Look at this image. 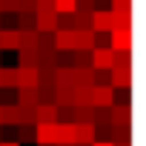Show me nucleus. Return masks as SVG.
<instances>
[{
  "label": "nucleus",
  "mask_w": 146,
  "mask_h": 146,
  "mask_svg": "<svg viewBox=\"0 0 146 146\" xmlns=\"http://www.w3.org/2000/svg\"><path fill=\"white\" fill-rule=\"evenodd\" d=\"M92 106L95 109H112L115 106V89L112 86H92Z\"/></svg>",
  "instance_id": "nucleus-4"
},
{
  "label": "nucleus",
  "mask_w": 146,
  "mask_h": 146,
  "mask_svg": "<svg viewBox=\"0 0 146 146\" xmlns=\"http://www.w3.org/2000/svg\"><path fill=\"white\" fill-rule=\"evenodd\" d=\"M17 89H37V69H17Z\"/></svg>",
  "instance_id": "nucleus-13"
},
{
  "label": "nucleus",
  "mask_w": 146,
  "mask_h": 146,
  "mask_svg": "<svg viewBox=\"0 0 146 146\" xmlns=\"http://www.w3.org/2000/svg\"><path fill=\"white\" fill-rule=\"evenodd\" d=\"M92 32H95V35H109V32H112V12H109V9L92 12Z\"/></svg>",
  "instance_id": "nucleus-5"
},
{
  "label": "nucleus",
  "mask_w": 146,
  "mask_h": 146,
  "mask_svg": "<svg viewBox=\"0 0 146 146\" xmlns=\"http://www.w3.org/2000/svg\"><path fill=\"white\" fill-rule=\"evenodd\" d=\"M17 32H37V29H35V15L20 12V17H17Z\"/></svg>",
  "instance_id": "nucleus-19"
},
{
  "label": "nucleus",
  "mask_w": 146,
  "mask_h": 146,
  "mask_svg": "<svg viewBox=\"0 0 146 146\" xmlns=\"http://www.w3.org/2000/svg\"><path fill=\"white\" fill-rule=\"evenodd\" d=\"M92 143H95V126L75 123V146H92Z\"/></svg>",
  "instance_id": "nucleus-8"
},
{
  "label": "nucleus",
  "mask_w": 146,
  "mask_h": 146,
  "mask_svg": "<svg viewBox=\"0 0 146 146\" xmlns=\"http://www.w3.org/2000/svg\"><path fill=\"white\" fill-rule=\"evenodd\" d=\"M75 12H80V15L98 12V0H75Z\"/></svg>",
  "instance_id": "nucleus-21"
},
{
  "label": "nucleus",
  "mask_w": 146,
  "mask_h": 146,
  "mask_svg": "<svg viewBox=\"0 0 146 146\" xmlns=\"http://www.w3.org/2000/svg\"><path fill=\"white\" fill-rule=\"evenodd\" d=\"M54 146H75V123H54Z\"/></svg>",
  "instance_id": "nucleus-7"
},
{
  "label": "nucleus",
  "mask_w": 146,
  "mask_h": 146,
  "mask_svg": "<svg viewBox=\"0 0 146 146\" xmlns=\"http://www.w3.org/2000/svg\"><path fill=\"white\" fill-rule=\"evenodd\" d=\"M72 69H92V52H72Z\"/></svg>",
  "instance_id": "nucleus-18"
},
{
  "label": "nucleus",
  "mask_w": 146,
  "mask_h": 146,
  "mask_svg": "<svg viewBox=\"0 0 146 146\" xmlns=\"http://www.w3.org/2000/svg\"><path fill=\"white\" fill-rule=\"evenodd\" d=\"M15 103H17L20 109H29V112H35V109H37V89H17V95H15Z\"/></svg>",
  "instance_id": "nucleus-10"
},
{
  "label": "nucleus",
  "mask_w": 146,
  "mask_h": 146,
  "mask_svg": "<svg viewBox=\"0 0 146 146\" xmlns=\"http://www.w3.org/2000/svg\"><path fill=\"white\" fill-rule=\"evenodd\" d=\"M95 69H72V80H75V89H92Z\"/></svg>",
  "instance_id": "nucleus-12"
},
{
  "label": "nucleus",
  "mask_w": 146,
  "mask_h": 146,
  "mask_svg": "<svg viewBox=\"0 0 146 146\" xmlns=\"http://www.w3.org/2000/svg\"><path fill=\"white\" fill-rule=\"evenodd\" d=\"M0 120L9 123V126H20L23 123V109L17 103H9V106H0Z\"/></svg>",
  "instance_id": "nucleus-9"
},
{
  "label": "nucleus",
  "mask_w": 146,
  "mask_h": 146,
  "mask_svg": "<svg viewBox=\"0 0 146 146\" xmlns=\"http://www.w3.org/2000/svg\"><path fill=\"white\" fill-rule=\"evenodd\" d=\"M54 15H75V0H54Z\"/></svg>",
  "instance_id": "nucleus-22"
},
{
  "label": "nucleus",
  "mask_w": 146,
  "mask_h": 146,
  "mask_svg": "<svg viewBox=\"0 0 146 146\" xmlns=\"http://www.w3.org/2000/svg\"><path fill=\"white\" fill-rule=\"evenodd\" d=\"M109 49L112 52H132V29L109 32Z\"/></svg>",
  "instance_id": "nucleus-2"
},
{
  "label": "nucleus",
  "mask_w": 146,
  "mask_h": 146,
  "mask_svg": "<svg viewBox=\"0 0 146 146\" xmlns=\"http://www.w3.org/2000/svg\"><path fill=\"white\" fill-rule=\"evenodd\" d=\"M112 60H115V66H132V52H112Z\"/></svg>",
  "instance_id": "nucleus-24"
},
{
  "label": "nucleus",
  "mask_w": 146,
  "mask_h": 146,
  "mask_svg": "<svg viewBox=\"0 0 146 146\" xmlns=\"http://www.w3.org/2000/svg\"><path fill=\"white\" fill-rule=\"evenodd\" d=\"M109 86L117 89H132V66H115L109 72Z\"/></svg>",
  "instance_id": "nucleus-1"
},
{
  "label": "nucleus",
  "mask_w": 146,
  "mask_h": 146,
  "mask_svg": "<svg viewBox=\"0 0 146 146\" xmlns=\"http://www.w3.org/2000/svg\"><path fill=\"white\" fill-rule=\"evenodd\" d=\"M109 12L117 15V17H129L132 20V0H112V9Z\"/></svg>",
  "instance_id": "nucleus-17"
},
{
  "label": "nucleus",
  "mask_w": 146,
  "mask_h": 146,
  "mask_svg": "<svg viewBox=\"0 0 146 146\" xmlns=\"http://www.w3.org/2000/svg\"><path fill=\"white\" fill-rule=\"evenodd\" d=\"M3 49H9V52L20 49V32L17 29H0V52Z\"/></svg>",
  "instance_id": "nucleus-11"
},
{
  "label": "nucleus",
  "mask_w": 146,
  "mask_h": 146,
  "mask_svg": "<svg viewBox=\"0 0 146 146\" xmlns=\"http://www.w3.org/2000/svg\"><path fill=\"white\" fill-rule=\"evenodd\" d=\"M57 32H75V15H57Z\"/></svg>",
  "instance_id": "nucleus-20"
},
{
  "label": "nucleus",
  "mask_w": 146,
  "mask_h": 146,
  "mask_svg": "<svg viewBox=\"0 0 146 146\" xmlns=\"http://www.w3.org/2000/svg\"><path fill=\"white\" fill-rule=\"evenodd\" d=\"M0 69H3V52H0Z\"/></svg>",
  "instance_id": "nucleus-28"
},
{
  "label": "nucleus",
  "mask_w": 146,
  "mask_h": 146,
  "mask_svg": "<svg viewBox=\"0 0 146 146\" xmlns=\"http://www.w3.org/2000/svg\"><path fill=\"white\" fill-rule=\"evenodd\" d=\"M0 146H17L15 140H0Z\"/></svg>",
  "instance_id": "nucleus-27"
},
{
  "label": "nucleus",
  "mask_w": 146,
  "mask_h": 146,
  "mask_svg": "<svg viewBox=\"0 0 146 146\" xmlns=\"http://www.w3.org/2000/svg\"><path fill=\"white\" fill-rule=\"evenodd\" d=\"M92 146H112V143H109V140H95Z\"/></svg>",
  "instance_id": "nucleus-26"
},
{
  "label": "nucleus",
  "mask_w": 146,
  "mask_h": 146,
  "mask_svg": "<svg viewBox=\"0 0 146 146\" xmlns=\"http://www.w3.org/2000/svg\"><path fill=\"white\" fill-rule=\"evenodd\" d=\"M35 140V126H20V132H17V146H23V143H32Z\"/></svg>",
  "instance_id": "nucleus-23"
},
{
  "label": "nucleus",
  "mask_w": 146,
  "mask_h": 146,
  "mask_svg": "<svg viewBox=\"0 0 146 146\" xmlns=\"http://www.w3.org/2000/svg\"><path fill=\"white\" fill-rule=\"evenodd\" d=\"M0 140H3V132H0Z\"/></svg>",
  "instance_id": "nucleus-29"
},
{
  "label": "nucleus",
  "mask_w": 146,
  "mask_h": 146,
  "mask_svg": "<svg viewBox=\"0 0 146 146\" xmlns=\"http://www.w3.org/2000/svg\"><path fill=\"white\" fill-rule=\"evenodd\" d=\"M115 60H112V49L109 46H98L92 49V69L95 72H112Z\"/></svg>",
  "instance_id": "nucleus-3"
},
{
  "label": "nucleus",
  "mask_w": 146,
  "mask_h": 146,
  "mask_svg": "<svg viewBox=\"0 0 146 146\" xmlns=\"http://www.w3.org/2000/svg\"><path fill=\"white\" fill-rule=\"evenodd\" d=\"M92 83H95V86H109V72H95Z\"/></svg>",
  "instance_id": "nucleus-25"
},
{
  "label": "nucleus",
  "mask_w": 146,
  "mask_h": 146,
  "mask_svg": "<svg viewBox=\"0 0 146 146\" xmlns=\"http://www.w3.org/2000/svg\"><path fill=\"white\" fill-rule=\"evenodd\" d=\"M0 126H3V120H0Z\"/></svg>",
  "instance_id": "nucleus-30"
},
{
  "label": "nucleus",
  "mask_w": 146,
  "mask_h": 146,
  "mask_svg": "<svg viewBox=\"0 0 146 146\" xmlns=\"http://www.w3.org/2000/svg\"><path fill=\"white\" fill-rule=\"evenodd\" d=\"M72 123H95V106H72Z\"/></svg>",
  "instance_id": "nucleus-14"
},
{
  "label": "nucleus",
  "mask_w": 146,
  "mask_h": 146,
  "mask_svg": "<svg viewBox=\"0 0 146 146\" xmlns=\"http://www.w3.org/2000/svg\"><path fill=\"white\" fill-rule=\"evenodd\" d=\"M0 89H17V69H0Z\"/></svg>",
  "instance_id": "nucleus-16"
},
{
  "label": "nucleus",
  "mask_w": 146,
  "mask_h": 146,
  "mask_svg": "<svg viewBox=\"0 0 146 146\" xmlns=\"http://www.w3.org/2000/svg\"><path fill=\"white\" fill-rule=\"evenodd\" d=\"M109 120L117 129H132V106H112L109 109Z\"/></svg>",
  "instance_id": "nucleus-6"
},
{
  "label": "nucleus",
  "mask_w": 146,
  "mask_h": 146,
  "mask_svg": "<svg viewBox=\"0 0 146 146\" xmlns=\"http://www.w3.org/2000/svg\"><path fill=\"white\" fill-rule=\"evenodd\" d=\"M17 69H37V49H17Z\"/></svg>",
  "instance_id": "nucleus-15"
}]
</instances>
